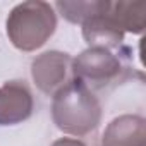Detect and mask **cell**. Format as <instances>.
Listing matches in <instances>:
<instances>
[{"instance_id":"5b68a950","label":"cell","mask_w":146,"mask_h":146,"mask_svg":"<svg viewBox=\"0 0 146 146\" xmlns=\"http://www.w3.org/2000/svg\"><path fill=\"white\" fill-rule=\"evenodd\" d=\"M33 95L21 81H9L0 86V125H16L33 113Z\"/></svg>"},{"instance_id":"52a82bcc","label":"cell","mask_w":146,"mask_h":146,"mask_svg":"<svg viewBox=\"0 0 146 146\" xmlns=\"http://www.w3.org/2000/svg\"><path fill=\"white\" fill-rule=\"evenodd\" d=\"M102 146H146V120L129 113L113 119L102 136Z\"/></svg>"},{"instance_id":"7a4b0ae2","label":"cell","mask_w":146,"mask_h":146,"mask_svg":"<svg viewBox=\"0 0 146 146\" xmlns=\"http://www.w3.org/2000/svg\"><path fill=\"white\" fill-rule=\"evenodd\" d=\"M11 43L23 52L41 48L57 28V14L53 7L41 0L17 4L5 23Z\"/></svg>"},{"instance_id":"3957f363","label":"cell","mask_w":146,"mask_h":146,"mask_svg":"<svg viewBox=\"0 0 146 146\" xmlns=\"http://www.w3.org/2000/svg\"><path fill=\"white\" fill-rule=\"evenodd\" d=\"M120 53L107 48L90 46L72 58V78L81 81L88 90H103L119 81L124 74V62Z\"/></svg>"},{"instance_id":"277c9868","label":"cell","mask_w":146,"mask_h":146,"mask_svg":"<svg viewBox=\"0 0 146 146\" xmlns=\"http://www.w3.org/2000/svg\"><path fill=\"white\" fill-rule=\"evenodd\" d=\"M72 58L65 52L50 50L38 55L31 64V76L38 90L48 96H53L72 79Z\"/></svg>"},{"instance_id":"9c48e42d","label":"cell","mask_w":146,"mask_h":146,"mask_svg":"<svg viewBox=\"0 0 146 146\" xmlns=\"http://www.w3.org/2000/svg\"><path fill=\"white\" fill-rule=\"evenodd\" d=\"M108 0H91V2H57L58 12L72 24H83L95 14L108 9Z\"/></svg>"},{"instance_id":"8992f818","label":"cell","mask_w":146,"mask_h":146,"mask_svg":"<svg viewBox=\"0 0 146 146\" xmlns=\"http://www.w3.org/2000/svg\"><path fill=\"white\" fill-rule=\"evenodd\" d=\"M83 38L90 46H98V48H107V50H122V41H124V31L120 26L113 21L110 16V4L108 9L95 14L83 24Z\"/></svg>"},{"instance_id":"6da1fadb","label":"cell","mask_w":146,"mask_h":146,"mask_svg":"<svg viewBox=\"0 0 146 146\" xmlns=\"http://www.w3.org/2000/svg\"><path fill=\"white\" fill-rule=\"evenodd\" d=\"M52 119L65 134L86 136L100 125L102 105L91 90L72 78L53 95Z\"/></svg>"},{"instance_id":"30bf717a","label":"cell","mask_w":146,"mask_h":146,"mask_svg":"<svg viewBox=\"0 0 146 146\" xmlns=\"http://www.w3.org/2000/svg\"><path fill=\"white\" fill-rule=\"evenodd\" d=\"M52 146H86L83 141L79 139H72V137H62V139H57Z\"/></svg>"},{"instance_id":"ba28073f","label":"cell","mask_w":146,"mask_h":146,"mask_svg":"<svg viewBox=\"0 0 146 146\" xmlns=\"http://www.w3.org/2000/svg\"><path fill=\"white\" fill-rule=\"evenodd\" d=\"M110 16L124 33L141 35L146 28V2H110Z\"/></svg>"}]
</instances>
